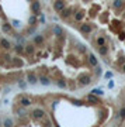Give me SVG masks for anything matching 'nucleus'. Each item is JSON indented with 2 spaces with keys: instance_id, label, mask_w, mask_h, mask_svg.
<instances>
[{
  "instance_id": "nucleus-25",
  "label": "nucleus",
  "mask_w": 125,
  "mask_h": 127,
  "mask_svg": "<svg viewBox=\"0 0 125 127\" xmlns=\"http://www.w3.org/2000/svg\"><path fill=\"white\" fill-rule=\"evenodd\" d=\"M93 93H94V95H103V92H101V90H99V89H94V90H93Z\"/></svg>"
},
{
  "instance_id": "nucleus-31",
  "label": "nucleus",
  "mask_w": 125,
  "mask_h": 127,
  "mask_svg": "<svg viewBox=\"0 0 125 127\" xmlns=\"http://www.w3.org/2000/svg\"><path fill=\"white\" fill-rule=\"evenodd\" d=\"M124 16H125V10H124Z\"/></svg>"
},
{
  "instance_id": "nucleus-6",
  "label": "nucleus",
  "mask_w": 125,
  "mask_h": 127,
  "mask_svg": "<svg viewBox=\"0 0 125 127\" xmlns=\"http://www.w3.org/2000/svg\"><path fill=\"white\" fill-rule=\"evenodd\" d=\"M89 64H90L92 67H97L99 61H97V58H96L94 54H89Z\"/></svg>"
},
{
  "instance_id": "nucleus-12",
  "label": "nucleus",
  "mask_w": 125,
  "mask_h": 127,
  "mask_svg": "<svg viewBox=\"0 0 125 127\" xmlns=\"http://www.w3.org/2000/svg\"><path fill=\"white\" fill-rule=\"evenodd\" d=\"M53 33H55V35H58V37H62V35H63V31H62V28H60L59 25H55V27H53Z\"/></svg>"
},
{
  "instance_id": "nucleus-5",
  "label": "nucleus",
  "mask_w": 125,
  "mask_h": 127,
  "mask_svg": "<svg viewBox=\"0 0 125 127\" xmlns=\"http://www.w3.org/2000/svg\"><path fill=\"white\" fill-rule=\"evenodd\" d=\"M44 116H45L44 110H41V109H34V110H33V117H34V119L39 120V119H42Z\"/></svg>"
},
{
  "instance_id": "nucleus-15",
  "label": "nucleus",
  "mask_w": 125,
  "mask_h": 127,
  "mask_svg": "<svg viewBox=\"0 0 125 127\" xmlns=\"http://www.w3.org/2000/svg\"><path fill=\"white\" fill-rule=\"evenodd\" d=\"M87 100L92 102V103H97V102H99V97H96L94 93H93V95H89V96H87Z\"/></svg>"
},
{
  "instance_id": "nucleus-28",
  "label": "nucleus",
  "mask_w": 125,
  "mask_h": 127,
  "mask_svg": "<svg viewBox=\"0 0 125 127\" xmlns=\"http://www.w3.org/2000/svg\"><path fill=\"white\" fill-rule=\"evenodd\" d=\"M96 74H97V75H99V74H101V68H97V69H96Z\"/></svg>"
},
{
  "instance_id": "nucleus-18",
  "label": "nucleus",
  "mask_w": 125,
  "mask_h": 127,
  "mask_svg": "<svg viewBox=\"0 0 125 127\" xmlns=\"http://www.w3.org/2000/svg\"><path fill=\"white\" fill-rule=\"evenodd\" d=\"M25 52H27L28 55H30V54H34V47L33 45H28V47L25 48Z\"/></svg>"
},
{
  "instance_id": "nucleus-24",
  "label": "nucleus",
  "mask_w": 125,
  "mask_h": 127,
  "mask_svg": "<svg viewBox=\"0 0 125 127\" xmlns=\"http://www.w3.org/2000/svg\"><path fill=\"white\" fill-rule=\"evenodd\" d=\"M16 51H17V52H23V51H24V48H23V47H20V45H17V47H16Z\"/></svg>"
},
{
  "instance_id": "nucleus-21",
  "label": "nucleus",
  "mask_w": 125,
  "mask_h": 127,
  "mask_svg": "<svg viewBox=\"0 0 125 127\" xmlns=\"http://www.w3.org/2000/svg\"><path fill=\"white\" fill-rule=\"evenodd\" d=\"M119 117L122 119V120L125 119V107H122V109H121V112H119Z\"/></svg>"
},
{
  "instance_id": "nucleus-29",
  "label": "nucleus",
  "mask_w": 125,
  "mask_h": 127,
  "mask_svg": "<svg viewBox=\"0 0 125 127\" xmlns=\"http://www.w3.org/2000/svg\"><path fill=\"white\" fill-rule=\"evenodd\" d=\"M4 124H6V126H10V124H11V121H10V120H6V121H4Z\"/></svg>"
},
{
  "instance_id": "nucleus-11",
  "label": "nucleus",
  "mask_w": 125,
  "mask_h": 127,
  "mask_svg": "<svg viewBox=\"0 0 125 127\" xmlns=\"http://www.w3.org/2000/svg\"><path fill=\"white\" fill-rule=\"evenodd\" d=\"M0 45H1L4 50H8V48L11 47V45H10V42H8L7 40H4V38H1V40H0Z\"/></svg>"
},
{
  "instance_id": "nucleus-1",
  "label": "nucleus",
  "mask_w": 125,
  "mask_h": 127,
  "mask_svg": "<svg viewBox=\"0 0 125 127\" xmlns=\"http://www.w3.org/2000/svg\"><path fill=\"white\" fill-rule=\"evenodd\" d=\"M92 25L89 24V23H82V24L79 25V31L82 34H90L92 33Z\"/></svg>"
},
{
  "instance_id": "nucleus-9",
  "label": "nucleus",
  "mask_w": 125,
  "mask_h": 127,
  "mask_svg": "<svg viewBox=\"0 0 125 127\" xmlns=\"http://www.w3.org/2000/svg\"><path fill=\"white\" fill-rule=\"evenodd\" d=\"M70 14H72V10H70V8H63V10L60 11V17H62V18H69Z\"/></svg>"
},
{
  "instance_id": "nucleus-19",
  "label": "nucleus",
  "mask_w": 125,
  "mask_h": 127,
  "mask_svg": "<svg viewBox=\"0 0 125 127\" xmlns=\"http://www.w3.org/2000/svg\"><path fill=\"white\" fill-rule=\"evenodd\" d=\"M1 28H3V31H4V33H10V31H11V28H10L7 24H3V25H1Z\"/></svg>"
},
{
  "instance_id": "nucleus-22",
  "label": "nucleus",
  "mask_w": 125,
  "mask_h": 127,
  "mask_svg": "<svg viewBox=\"0 0 125 127\" xmlns=\"http://www.w3.org/2000/svg\"><path fill=\"white\" fill-rule=\"evenodd\" d=\"M13 64H14L16 67H21V61H20V59H17V58H14V61H13Z\"/></svg>"
},
{
  "instance_id": "nucleus-16",
  "label": "nucleus",
  "mask_w": 125,
  "mask_h": 127,
  "mask_svg": "<svg viewBox=\"0 0 125 127\" xmlns=\"http://www.w3.org/2000/svg\"><path fill=\"white\" fill-rule=\"evenodd\" d=\"M28 82L30 83H35L37 82V76L34 75V74H28Z\"/></svg>"
},
{
  "instance_id": "nucleus-17",
  "label": "nucleus",
  "mask_w": 125,
  "mask_h": 127,
  "mask_svg": "<svg viewBox=\"0 0 125 127\" xmlns=\"http://www.w3.org/2000/svg\"><path fill=\"white\" fill-rule=\"evenodd\" d=\"M83 17H84V14L82 13V11H76V13H75V18H76V20H79V21H80Z\"/></svg>"
},
{
  "instance_id": "nucleus-3",
  "label": "nucleus",
  "mask_w": 125,
  "mask_h": 127,
  "mask_svg": "<svg viewBox=\"0 0 125 127\" xmlns=\"http://www.w3.org/2000/svg\"><path fill=\"white\" fill-rule=\"evenodd\" d=\"M53 8H55V11L60 13V11L65 8V1H63V0H55V1H53Z\"/></svg>"
},
{
  "instance_id": "nucleus-14",
  "label": "nucleus",
  "mask_w": 125,
  "mask_h": 127,
  "mask_svg": "<svg viewBox=\"0 0 125 127\" xmlns=\"http://www.w3.org/2000/svg\"><path fill=\"white\" fill-rule=\"evenodd\" d=\"M97 45H99V47H100V45H105V38L99 35V37H97Z\"/></svg>"
},
{
  "instance_id": "nucleus-30",
  "label": "nucleus",
  "mask_w": 125,
  "mask_h": 127,
  "mask_svg": "<svg viewBox=\"0 0 125 127\" xmlns=\"http://www.w3.org/2000/svg\"><path fill=\"white\" fill-rule=\"evenodd\" d=\"M121 71H122V72H125V64L122 65V69H121Z\"/></svg>"
},
{
  "instance_id": "nucleus-27",
  "label": "nucleus",
  "mask_w": 125,
  "mask_h": 127,
  "mask_svg": "<svg viewBox=\"0 0 125 127\" xmlns=\"http://www.w3.org/2000/svg\"><path fill=\"white\" fill-rule=\"evenodd\" d=\"M30 23H31V24H33V23H35V17H31V18H30Z\"/></svg>"
},
{
  "instance_id": "nucleus-13",
  "label": "nucleus",
  "mask_w": 125,
  "mask_h": 127,
  "mask_svg": "<svg viewBox=\"0 0 125 127\" xmlns=\"http://www.w3.org/2000/svg\"><path fill=\"white\" fill-rule=\"evenodd\" d=\"M42 41H44V37H42V35H37V37L34 38V44H35V45H39Z\"/></svg>"
},
{
  "instance_id": "nucleus-2",
  "label": "nucleus",
  "mask_w": 125,
  "mask_h": 127,
  "mask_svg": "<svg viewBox=\"0 0 125 127\" xmlns=\"http://www.w3.org/2000/svg\"><path fill=\"white\" fill-rule=\"evenodd\" d=\"M77 81L80 82V85L82 86H84V85H89L92 81H90V76L87 75V74H82V75L77 76Z\"/></svg>"
},
{
  "instance_id": "nucleus-23",
  "label": "nucleus",
  "mask_w": 125,
  "mask_h": 127,
  "mask_svg": "<svg viewBox=\"0 0 125 127\" xmlns=\"http://www.w3.org/2000/svg\"><path fill=\"white\" fill-rule=\"evenodd\" d=\"M58 86H59V88H66V83L60 79V81H58Z\"/></svg>"
},
{
  "instance_id": "nucleus-8",
  "label": "nucleus",
  "mask_w": 125,
  "mask_h": 127,
  "mask_svg": "<svg viewBox=\"0 0 125 127\" xmlns=\"http://www.w3.org/2000/svg\"><path fill=\"white\" fill-rule=\"evenodd\" d=\"M97 51H99L100 55H107L108 54V47L107 45H100V47H97Z\"/></svg>"
},
{
  "instance_id": "nucleus-7",
  "label": "nucleus",
  "mask_w": 125,
  "mask_h": 127,
  "mask_svg": "<svg viewBox=\"0 0 125 127\" xmlns=\"http://www.w3.org/2000/svg\"><path fill=\"white\" fill-rule=\"evenodd\" d=\"M125 4H124V1L122 0H114L112 1V7L115 8V10H119V8H122Z\"/></svg>"
},
{
  "instance_id": "nucleus-26",
  "label": "nucleus",
  "mask_w": 125,
  "mask_h": 127,
  "mask_svg": "<svg viewBox=\"0 0 125 127\" xmlns=\"http://www.w3.org/2000/svg\"><path fill=\"white\" fill-rule=\"evenodd\" d=\"M79 50L82 51V52H84V51H86V48H84L83 45H79Z\"/></svg>"
},
{
  "instance_id": "nucleus-10",
  "label": "nucleus",
  "mask_w": 125,
  "mask_h": 127,
  "mask_svg": "<svg viewBox=\"0 0 125 127\" xmlns=\"http://www.w3.org/2000/svg\"><path fill=\"white\" fill-rule=\"evenodd\" d=\"M20 105H21V106H30V105H31V100H30L28 97H25V96H21Z\"/></svg>"
},
{
  "instance_id": "nucleus-20",
  "label": "nucleus",
  "mask_w": 125,
  "mask_h": 127,
  "mask_svg": "<svg viewBox=\"0 0 125 127\" xmlns=\"http://www.w3.org/2000/svg\"><path fill=\"white\" fill-rule=\"evenodd\" d=\"M39 81H41V82H42L44 85H48V83H49L48 78H45V76H41V78H39Z\"/></svg>"
},
{
  "instance_id": "nucleus-4",
  "label": "nucleus",
  "mask_w": 125,
  "mask_h": 127,
  "mask_svg": "<svg viewBox=\"0 0 125 127\" xmlns=\"http://www.w3.org/2000/svg\"><path fill=\"white\" fill-rule=\"evenodd\" d=\"M31 10H33V13L35 16H39L41 14V4H39V1H33Z\"/></svg>"
}]
</instances>
